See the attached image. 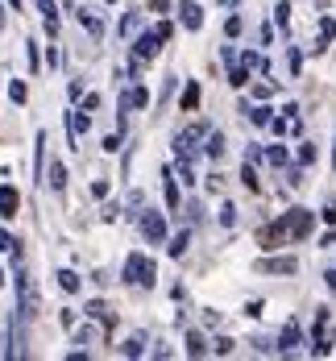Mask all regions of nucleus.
Wrapping results in <instances>:
<instances>
[{"mask_svg": "<svg viewBox=\"0 0 336 361\" xmlns=\"http://www.w3.org/2000/svg\"><path fill=\"white\" fill-rule=\"evenodd\" d=\"M154 274H158L154 257H146V253H129V262H125V283H133V287H154Z\"/></svg>", "mask_w": 336, "mask_h": 361, "instance_id": "nucleus-1", "label": "nucleus"}, {"mask_svg": "<svg viewBox=\"0 0 336 361\" xmlns=\"http://www.w3.org/2000/svg\"><path fill=\"white\" fill-rule=\"evenodd\" d=\"M17 295H21V320H34L37 312H42V303H37V287H34V279H30V270L25 266H17Z\"/></svg>", "mask_w": 336, "mask_h": 361, "instance_id": "nucleus-2", "label": "nucleus"}, {"mask_svg": "<svg viewBox=\"0 0 336 361\" xmlns=\"http://www.w3.org/2000/svg\"><path fill=\"white\" fill-rule=\"evenodd\" d=\"M170 34H175V30H170V21H158L154 30H146V34L133 42V54H137V59H154V54L162 50V42H166Z\"/></svg>", "mask_w": 336, "mask_h": 361, "instance_id": "nucleus-3", "label": "nucleus"}, {"mask_svg": "<svg viewBox=\"0 0 336 361\" xmlns=\"http://www.w3.org/2000/svg\"><path fill=\"white\" fill-rule=\"evenodd\" d=\"M282 224H287V237H291V241H303V237L311 233L316 216H311L307 208H291V212H282Z\"/></svg>", "mask_w": 336, "mask_h": 361, "instance_id": "nucleus-4", "label": "nucleus"}, {"mask_svg": "<svg viewBox=\"0 0 336 361\" xmlns=\"http://www.w3.org/2000/svg\"><path fill=\"white\" fill-rule=\"evenodd\" d=\"M199 137H208V125H191V129H183L179 137H175V154L183 158V162H191L195 158V142Z\"/></svg>", "mask_w": 336, "mask_h": 361, "instance_id": "nucleus-5", "label": "nucleus"}, {"mask_svg": "<svg viewBox=\"0 0 336 361\" xmlns=\"http://www.w3.org/2000/svg\"><path fill=\"white\" fill-rule=\"evenodd\" d=\"M291 237H287V224L282 220H274V224H266V228H258V245L261 250H278V245H287Z\"/></svg>", "mask_w": 336, "mask_h": 361, "instance_id": "nucleus-6", "label": "nucleus"}, {"mask_svg": "<svg viewBox=\"0 0 336 361\" xmlns=\"http://www.w3.org/2000/svg\"><path fill=\"white\" fill-rule=\"evenodd\" d=\"M142 233H146L149 245H162V241H166V220H162V212L149 208L146 216H142Z\"/></svg>", "mask_w": 336, "mask_h": 361, "instance_id": "nucleus-7", "label": "nucleus"}, {"mask_svg": "<svg viewBox=\"0 0 336 361\" xmlns=\"http://www.w3.org/2000/svg\"><path fill=\"white\" fill-rule=\"evenodd\" d=\"M299 262L295 257H261L258 262V274H295Z\"/></svg>", "mask_w": 336, "mask_h": 361, "instance_id": "nucleus-8", "label": "nucleus"}, {"mask_svg": "<svg viewBox=\"0 0 336 361\" xmlns=\"http://www.w3.org/2000/svg\"><path fill=\"white\" fill-rule=\"evenodd\" d=\"M17 208H21L17 187H0V220H13V216H17Z\"/></svg>", "mask_w": 336, "mask_h": 361, "instance_id": "nucleus-9", "label": "nucleus"}, {"mask_svg": "<svg viewBox=\"0 0 336 361\" xmlns=\"http://www.w3.org/2000/svg\"><path fill=\"white\" fill-rule=\"evenodd\" d=\"M162 179H166V208H170V212H179L183 195H179V179H175V171H162Z\"/></svg>", "mask_w": 336, "mask_h": 361, "instance_id": "nucleus-10", "label": "nucleus"}, {"mask_svg": "<svg viewBox=\"0 0 336 361\" xmlns=\"http://www.w3.org/2000/svg\"><path fill=\"white\" fill-rule=\"evenodd\" d=\"M67 121H71V142H79V137H83V133L92 129V121H87V112H83V109H75L71 116H67Z\"/></svg>", "mask_w": 336, "mask_h": 361, "instance_id": "nucleus-11", "label": "nucleus"}, {"mask_svg": "<svg viewBox=\"0 0 336 361\" xmlns=\"http://www.w3.org/2000/svg\"><path fill=\"white\" fill-rule=\"evenodd\" d=\"M146 104H149L146 87H133V92H125V100H120V109H146Z\"/></svg>", "mask_w": 336, "mask_h": 361, "instance_id": "nucleus-12", "label": "nucleus"}, {"mask_svg": "<svg viewBox=\"0 0 336 361\" xmlns=\"http://www.w3.org/2000/svg\"><path fill=\"white\" fill-rule=\"evenodd\" d=\"M183 25L187 30H199V25H204V8H199V4H191V0L183 4Z\"/></svg>", "mask_w": 336, "mask_h": 361, "instance_id": "nucleus-13", "label": "nucleus"}, {"mask_svg": "<svg viewBox=\"0 0 336 361\" xmlns=\"http://www.w3.org/2000/svg\"><path fill=\"white\" fill-rule=\"evenodd\" d=\"M195 109H199V83L191 79V83L183 87V112H195Z\"/></svg>", "mask_w": 336, "mask_h": 361, "instance_id": "nucleus-14", "label": "nucleus"}, {"mask_svg": "<svg viewBox=\"0 0 336 361\" xmlns=\"http://www.w3.org/2000/svg\"><path fill=\"white\" fill-rule=\"evenodd\" d=\"M46 179H50V187H54V191H63V187H67V171H63V162H50Z\"/></svg>", "mask_w": 336, "mask_h": 361, "instance_id": "nucleus-15", "label": "nucleus"}, {"mask_svg": "<svg viewBox=\"0 0 336 361\" xmlns=\"http://www.w3.org/2000/svg\"><path fill=\"white\" fill-rule=\"evenodd\" d=\"M187 353H191V357H204V353H208V341H204L199 332H187Z\"/></svg>", "mask_w": 336, "mask_h": 361, "instance_id": "nucleus-16", "label": "nucleus"}, {"mask_svg": "<svg viewBox=\"0 0 336 361\" xmlns=\"http://www.w3.org/2000/svg\"><path fill=\"white\" fill-rule=\"evenodd\" d=\"M83 316H92V320H100V324H112V316H108V307H104V303H87V307H83Z\"/></svg>", "mask_w": 336, "mask_h": 361, "instance_id": "nucleus-17", "label": "nucleus"}, {"mask_svg": "<svg viewBox=\"0 0 336 361\" xmlns=\"http://www.w3.org/2000/svg\"><path fill=\"white\" fill-rule=\"evenodd\" d=\"M187 241H191V233L183 228V233H179V237H175V241L166 245V250H170V257H183V253H187Z\"/></svg>", "mask_w": 336, "mask_h": 361, "instance_id": "nucleus-18", "label": "nucleus"}, {"mask_svg": "<svg viewBox=\"0 0 336 361\" xmlns=\"http://www.w3.org/2000/svg\"><path fill=\"white\" fill-rule=\"evenodd\" d=\"M75 17H79V21H83V25H87V30H92V34H96V37L104 34V25H100V17H92L87 8H83V13H75Z\"/></svg>", "mask_w": 336, "mask_h": 361, "instance_id": "nucleus-19", "label": "nucleus"}, {"mask_svg": "<svg viewBox=\"0 0 336 361\" xmlns=\"http://www.w3.org/2000/svg\"><path fill=\"white\" fill-rule=\"evenodd\" d=\"M204 149H208V158H220L224 154V137L220 133H208V145H204Z\"/></svg>", "mask_w": 336, "mask_h": 361, "instance_id": "nucleus-20", "label": "nucleus"}, {"mask_svg": "<svg viewBox=\"0 0 336 361\" xmlns=\"http://www.w3.org/2000/svg\"><path fill=\"white\" fill-rule=\"evenodd\" d=\"M278 345H282V349H291V345H299V324H287V328H282Z\"/></svg>", "mask_w": 336, "mask_h": 361, "instance_id": "nucleus-21", "label": "nucleus"}, {"mask_svg": "<svg viewBox=\"0 0 336 361\" xmlns=\"http://www.w3.org/2000/svg\"><path fill=\"white\" fill-rule=\"evenodd\" d=\"M58 287L63 290H79V274H75V270H58Z\"/></svg>", "mask_w": 336, "mask_h": 361, "instance_id": "nucleus-22", "label": "nucleus"}, {"mask_svg": "<svg viewBox=\"0 0 336 361\" xmlns=\"http://www.w3.org/2000/svg\"><path fill=\"white\" fill-rule=\"evenodd\" d=\"M120 353H125V357H142L146 349H142V341L133 336V341H125V345H120Z\"/></svg>", "mask_w": 336, "mask_h": 361, "instance_id": "nucleus-23", "label": "nucleus"}, {"mask_svg": "<svg viewBox=\"0 0 336 361\" xmlns=\"http://www.w3.org/2000/svg\"><path fill=\"white\" fill-rule=\"evenodd\" d=\"M332 37H336V21L324 17V21H320V42H332Z\"/></svg>", "mask_w": 336, "mask_h": 361, "instance_id": "nucleus-24", "label": "nucleus"}, {"mask_svg": "<svg viewBox=\"0 0 336 361\" xmlns=\"http://www.w3.org/2000/svg\"><path fill=\"white\" fill-rule=\"evenodd\" d=\"M228 83H232V87H245V83H249V67H237V71L228 75Z\"/></svg>", "mask_w": 336, "mask_h": 361, "instance_id": "nucleus-25", "label": "nucleus"}, {"mask_svg": "<svg viewBox=\"0 0 336 361\" xmlns=\"http://www.w3.org/2000/svg\"><path fill=\"white\" fill-rule=\"evenodd\" d=\"M137 25H142V17H137V13H125V21H120V34H133Z\"/></svg>", "mask_w": 336, "mask_h": 361, "instance_id": "nucleus-26", "label": "nucleus"}, {"mask_svg": "<svg viewBox=\"0 0 336 361\" xmlns=\"http://www.w3.org/2000/svg\"><path fill=\"white\" fill-rule=\"evenodd\" d=\"M241 183H245L249 191H258V175H254V166H249V162H245V171H241Z\"/></svg>", "mask_w": 336, "mask_h": 361, "instance_id": "nucleus-27", "label": "nucleus"}, {"mask_svg": "<svg viewBox=\"0 0 336 361\" xmlns=\"http://www.w3.org/2000/svg\"><path fill=\"white\" fill-rule=\"evenodd\" d=\"M274 21H278V25H287V21H291V4H287V0L274 8Z\"/></svg>", "mask_w": 336, "mask_h": 361, "instance_id": "nucleus-28", "label": "nucleus"}, {"mask_svg": "<svg viewBox=\"0 0 336 361\" xmlns=\"http://www.w3.org/2000/svg\"><path fill=\"white\" fill-rule=\"evenodd\" d=\"M8 96L21 104V100H25V83H21V79H13V83H8Z\"/></svg>", "mask_w": 336, "mask_h": 361, "instance_id": "nucleus-29", "label": "nucleus"}, {"mask_svg": "<svg viewBox=\"0 0 336 361\" xmlns=\"http://www.w3.org/2000/svg\"><path fill=\"white\" fill-rule=\"evenodd\" d=\"M249 121H254V125H270V109H254L249 112Z\"/></svg>", "mask_w": 336, "mask_h": 361, "instance_id": "nucleus-30", "label": "nucleus"}, {"mask_svg": "<svg viewBox=\"0 0 336 361\" xmlns=\"http://www.w3.org/2000/svg\"><path fill=\"white\" fill-rule=\"evenodd\" d=\"M270 162H274V166H282V162H287V149H278V145H274V149H270Z\"/></svg>", "mask_w": 336, "mask_h": 361, "instance_id": "nucleus-31", "label": "nucleus"}, {"mask_svg": "<svg viewBox=\"0 0 336 361\" xmlns=\"http://www.w3.org/2000/svg\"><path fill=\"white\" fill-rule=\"evenodd\" d=\"M232 220H237V212H232V204H224V208H220V224H232Z\"/></svg>", "mask_w": 336, "mask_h": 361, "instance_id": "nucleus-32", "label": "nucleus"}, {"mask_svg": "<svg viewBox=\"0 0 336 361\" xmlns=\"http://www.w3.org/2000/svg\"><path fill=\"white\" fill-rule=\"evenodd\" d=\"M224 30H228V37H237V34H241V17H228V25H224Z\"/></svg>", "mask_w": 336, "mask_h": 361, "instance_id": "nucleus-33", "label": "nucleus"}, {"mask_svg": "<svg viewBox=\"0 0 336 361\" xmlns=\"http://www.w3.org/2000/svg\"><path fill=\"white\" fill-rule=\"evenodd\" d=\"M104 149H108V154H116V149H120V137H116V133H108V137H104Z\"/></svg>", "mask_w": 336, "mask_h": 361, "instance_id": "nucleus-34", "label": "nucleus"}, {"mask_svg": "<svg viewBox=\"0 0 336 361\" xmlns=\"http://www.w3.org/2000/svg\"><path fill=\"white\" fill-rule=\"evenodd\" d=\"M0 250H17V241H13L8 233H0Z\"/></svg>", "mask_w": 336, "mask_h": 361, "instance_id": "nucleus-35", "label": "nucleus"}, {"mask_svg": "<svg viewBox=\"0 0 336 361\" xmlns=\"http://www.w3.org/2000/svg\"><path fill=\"white\" fill-rule=\"evenodd\" d=\"M149 8H154V13H166V8H170V0H149Z\"/></svg>", "mask_w": 336, "mask_h": 361, "instance_id": "nucleus-36", "label": "nucleus"}, {"mask_svg": "<svg viewBox=\"0 0 336 361\" xmlns=\"http://www.w3.org/2000/svg\"><path fill=\"white\" fill-rule=\"evenodd\" d=\"M324 220H328V224H336V204H328V208H324Z\"/></svg>", "mask_w": 336, "mask_h": 361, "instance_id": "nucleus-37", "label": "nucleus"}, {"mask_svg": "<svg viewBox=\"0 0 336 361\" xmlns=\"http://www.w3.org/2000/svg\"><path fill=\"white\" fill-rule=\"evenodd\" d=\"M8 4H13V8H17V13H21V0H8Z\"/></svg>", "mask_w": 336, "mask_h": 361, "instance_id": "nucleus-38", "label": "nucleus"}, {"mask_svg": "<svg viewBox=\"0 0 336 361\" xmlns=\"http://www.w3.org/2000/svg\"><path fill=\"white\" fill-rule=\"evenodd\" d=\"M0 287H4V270H0Z\"/></svg>", "mask_w": 336, "mask_h": 361, "instance_id": "nucleus-39", "label": "nucleus"}, {"mask_svg": "<svg viewBox=\"0 0 336 361\" xmlns=\"http://www.w3.org/2000/svg\"><path fill=\"white\" fill-rule=\"evenodd\" d=\"M220 4H237V0H220Z\"/></svg>", "mask_w": 336, "mask_h": 361, "instance_id": "nucleus-40", "label": "nucleus"}, {"mask_svg": "<svg viewBox=\"0 0 336 361\" xmlns=\"http://www.w3.org/2000/svg\"><path fill=\"white\" fill-rule=\"evenodd\" d=\"M108 4H116V0H108Z\"/></svg>", "mask_w": 336, "mask_h": 361, "instance_id": "nucleus-41", "label": "nucleus"}]
</instances>
